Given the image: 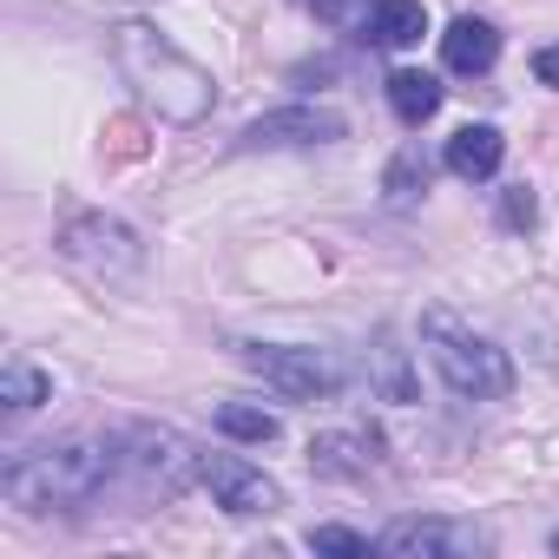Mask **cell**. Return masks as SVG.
I'll use <instances>...</instances> for the list:
<instances>
[{"instance_id":"2e32d148","label":"cell","mask_w":559,"mask_h":559,"mask_svg":"<svg viewBox=\"0 0 559 559\" xmlns=\"http://www.w3.org/2000/svg\"><path fill=\"white\" fill-rule=\"evenodd\" d=\"M217 428H224L230 441H257V448H263V441H276V428H284V421H276L263 402H224V408H217Z\"/></svg>"},{"instance_id":"9c48e42d","label":"cell","mask_w":559,"mask_h":559,"mask_svg":"<svg viewBox=\"0 0 559 559\" xmlns=\"http://www.w3.org/2000/svg\"><path fill=\"white\" fill-rule=\"evenodd\" d=\"M487 539L474 526H454V520H395L376 539V552H389V559H467Z\"/></svg>"},{"instance_id":"5b68a950","label":"cell","mask_w":559,"mask_h":559,"mask_svg":"<svg viewBox=\"0 0 559 559\" xmlns=\"http://www.w3.org/2000/svg\"><path fill=\"white\" fill-rule=\"evenodd\" d=\"M60 250H67V263H80V270H93V276H132V270L145 263L139 237H132L119 217H106V211L73 217V224L60 230Z\"/></svg>"},{"instance_id":"52a82bcc","label":"cell","mask_w":559,"mask_h":559,"mask_svg":"<svg viewBox=\"0 0 559 559\" xmlns=\"http://www.w3.org/2000/svg\"><path fill=\"white\" fill-rule=\"evenodd\" d=\"M198 487H211V500L224 507V513H276L284 507V493H276V480H263V467H250L243 454H204V480Z\"/></svg>"},{"instance_id":"ba28073f","label":"cell","mask_w":559,"mask_h":559,"mask_svg":"<svg viewBox=\"0 0 559 559\" xmlns=\"http://www.w3.org/2000/svg\"><path fill=\"white\" fill-rule=\"evenodd\" d=\"M343 139V119L330 106H284V112H263L243 126V145L250 152H284V145H336Z\"/></svg>"},{"instance_id":"ffe728a7","label":"cell","mask_w":559,"mask_h":559,"mask_svg":"<svg viewBox=\"0 0 559 559\" xmlns=\"http://www.w3.org/2000/svg\"><path fill=\"white\" fill-rule=\"evenodd\" d=\"M310 546H317V552H369V539H362V533H349V526H317V533H310Z\"/></svg>"},{"instance_id":"44dd1931","label":"cell","mask_w":559,"mask_h":559,"mask_svg":"<svg viewBox=\"0 0 559 559\" xmlns=\"http://www.w3.org/2000/svg\"><path fill=\"white\" fill-rule=\"evenodd\" d=\"M533 80H539V86H559V40L533 53Z\"/></svg>"},{"instance_id":"8992f818","label":"cell","mask_w":559,"mask_h":559,"mask_svg":"<svg viewBox=\"0 0 559 559\" xmlns=\"http://www.w3.org/2000/svg\"><path fill=\"white\" fill-rule=\"evenodd\" d=\"M126 461L145 480H158V493H185L191 480H204V454H191V441L171 435V428H132L126 435Z\"/></svg>"},{"instance_id":"7a4b0ae2","label":"cell","mask_w":559,"mask_h":559,"mask_svg":"<svg viewBox=\"0 0 559 559\" xmlns=\"http://www.w3.org/2000/svg\"><path fill=\"white\" fill-rule=\"evenodd\" d=\"M112 67H119L126 86H132L145 106H158V119H171V126H198V119L217 106L211 73H204L198 60H185V53H178L158 27H145V21L112 27Z\"/></svg>"},{"instance_id":"9a60e30c","label":"cell","mask_w":559,"mask_h":559,"mask_svg":"<svg viewBox=\"0 0 559 559\" xmlns=\"http://www.w3.org/2000/svg\"><path fill=\"white\" fill-rule=\"evenodd\" d=\"M47 395H53V382H47V376H40L27 356H8V369H0V402L27 415V408H40Z\"/></svg>"},{"instance_id":"7402d4cb","label":"cell","mask_w":559,"mask_h":559,"mask_svg":"<svg viewBox=\"0 0 559 559\" xmlns=\"http://www.w3.org/2000/svg\"><path fill=\"white\" fill-rule=\"evenodd\" d=\"M310 8H317L323 21H336V27H343V21H349V8H356V0H310Z\"/></svg>"},{"instance_id":"30bf717a","label":"cell","mask_w":559,"mask_h":559,"mask_svg":"<svg viewBox=\"0 0 559 559\" xmlns=\"http://www.w3.org/2000/svg\"><path fill=\"white\" fill-rule=\"evenodd\" d=\"M441 60H448V73H487L493 60H500V27L493 21H480V14H461L448 34H441Z\"/></svg>"},{"instance_id":"6da1fadb","label":"cell","mask_w":559,"mask_h":559,"mask_svg":"<svg viewBox=\"0 0 559 559\" xmlns=\"http://www.w3.org/2000/svg\"><path fill=\"white\" fill-rule=\"evenodd\" d=\"M119 461H126V441H112V435H60V441H40L0 467V493L21 513L86 507L93 493H106Z\"/></svg>"},{"instance_id":"d6986e66","label":"cell","mask_w":559,"mask_h":559,"mask_svg":"<svg viewBox=\"0 0 559 559\" xmlns=\"http://www.w3.org/2000/svg\"><path fill=\"white\" fill-rule=\"evenodd\" d=\"M533 217H539V198H533L526 185H507V191H500V224H507V230H526Z\"/></svg>"},{"instance_id":"ac0fdd59","label":"cell","mask_w":559,"mask_h":559,"mask_svg":"<svg viewBox=\"0 0 559 559\" xmlns=\"http://www.w3.org/2000/svg\"><path fill=\"white\" fill-rule=\"evenodd\" d=\"M382 191H389V204H415V198L428 191V158H421L415 145H408V152H395V165H389Z\"/></svg>"},{"instance_id":"8fae6325","label":"cell","mask_w":559,"mask_h":559,"mask_svg":"<svg viewBox=\"0 0 559 559\" xmlns=\"http://www.w3.org/2000/svg\"><path fill=\"white\" fill-rule=\"evenodd\" d=\"M500 158H507V139H500L493 126H461V132L448 139V171H454V178H467V185L493 178V171H500Z\"/></svg>"},{"instance_id":"4fadbf2b","label":"cell","mask_w":559,"mask_h":559,"mask_svg":"<svg viewBox=\"0 0 559 559\" xmlns=\"http://www.w3.org/2000/svg\"><path fill=\"white\" fill-rule=\"evenodd\" d=\"M389 106H395L402 126H428L441 112V80L421 73V67H395L389 73Z\"/></svg>"},{"instance_id":"5bb4252c","label":"cell","mask_w":559,"mask_h":559,"mask_svg":"<svg viewBox=\"0 0 559 559\" xmlns=\"http://www.w3.org/2000/svg\"><path fill=\"white\" fill-rule=\"evenodd\" d=\"M421 34H428V8H421V0H376L362 40H376V47H415Z\"/></svg>"},{"instance_id":"e0dca14e","label":"cell","mask_w":559,"mask_h":559,"mask_svg":"<svg viewBox=\"0 0 559 559\" xmlns=\"http://www.w3.org/2000/svg\"><path fill=\"white\" fill-rule=\"evenodd\" d=\"M310 461H317V474H369V448L356 441V435H317L310 441Z\"/></svg>"},{"instance_id":"3957f363","label":"cell","mask_w":559,"mask_h":559,"mask_svg":"<svg viewBox=\"0 0 559 559\" xmlns=\"http://www.w3.org/2000/svg\"><path fill=\"white\" fill-rule=\"evenodd\" d=\"M421 343H428V362L441 369V382L467 402H500L513 395V356L500 343H487L480 330H467L454 310H421Z\"/></svg>"},{"instance_id":"277c9868","label":"cell","mask_w":559,"mask_h":559,"mask_svg":"<svg viewBox=\"0 0 559 559\" xmlns=\"http://www.w3.org/2000/svg\"><path fill=\"white\" fill-rule=\"evenodd\" d=\"M243 369L263 376L270 389H284L297 402H330L343 389V369L330 349H297V343H243Z\"/></svg>"},{"instance_id":"7c38bea8","label":"cell","mask_w":559,"mask_h":559,"mask_svg":"<svg viewBox=\"0 0 559 559\" xmlns=\"http://www.w3.org/2000/svg\"><path fill=\"white\" fill-rule=\"evenodd\" d=\"M369 389L382 395V402H395V408H408L415 395H421V382H415V362H408V349L382 330L376 336V349H369Z\"/></svg>"}]
</instances>
